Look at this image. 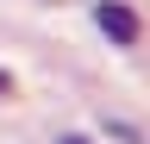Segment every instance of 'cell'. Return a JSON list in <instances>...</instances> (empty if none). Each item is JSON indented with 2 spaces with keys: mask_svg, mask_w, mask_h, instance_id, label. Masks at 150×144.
I'll use <instances>...</instances> for the list:
<instances>
[{
  "mask_svg": "<svg viewBox=\"0 0 150 144\" xmlns=\"http://www.w3.org/2000/svg\"><path fill=\"white\" fill-rule=\"evenodd\" d=\"M94 25H100L112 44H138V31H144V25H138V13H131L125 0H100V6H94Z\"/></svg>",
  "mask_w": 150,
  "mask_h": 144,
  "instance_id": "obj_1",
  "label": "cell"
},
{
  "mask_svg": "<svg viewBox=\"0 0 150 144\" xmlns=\"http://www.w3.org/2000/svg\"><path fill=\"white\" fill-rule=\"evenodd\" d=\"M56 144H94V138H81V132H69V138H56Z\"/></svg>",
  "mask_w": 150,
  "mask_h": 144,
  "instance_id": "obj_3",
  "label": "cell"
},
{
  "mask_svg": "<svg viewBox=\"0 0 150 144\" xmlns=\"http://www.w3.org/2000/svg\"><path fill=\"white\" fill-rule=\"evenodd\" d=\"M6 94H13V75H6V69H0V100H6Z\"/></svg>",
  "mask_w": 150,
  "mask_h": 144,
  "instance_id": "obj_2",
  "label": "cell"
}]
</instances>
